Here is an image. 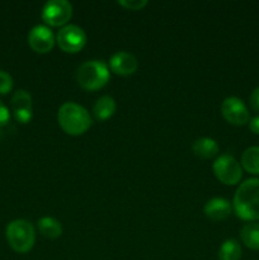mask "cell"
I'll return each mask as SVG.
<instances>
[{
	"label": "cell",
	"mask_w": 259,
	"mask_h": 260,
	"mask_svg": "<svg viewBox=\"0 0 259 260\" xmlns=\"http://www.w3.org/2000/svg\"><path fill=\"white\" fill-rule=\"evenodd\" d=\"M233 207L236 216L244 221L259 220V179L251 178L241 183L234 196Z\"/></svg>",
	"instance_id": "1"
},
{
	"label": "cell",
	"mask_w": 259,
	"mask_h": 260,
	"mask_svg": "<svg viewBox=\"0 0 259 260\" xmlns=\"http://www.w3.org/2000/svg\"><path fill=\"white\" fill-rule=\"evenodd\" d=\"M57 121L68 135L79 136L90 128L91 117L83 106L74 102H66L58 108Z\"/></svg>",
	"instance_id": "2"
},
{
	"label": "cell",
	"mask_w": 259,
	"mask_h": 260,
	"mask_svg": "<svg viewBox=\"0 0 259 260\" xmlns=\"http://www.w3.org/2000/svg\"><path fill=\"white\" fill-rule=\"evenodd\" d=\"M109 68L104 61H85L76 71V80L81 88L86 90H98L109 81Z\"/></svg>",
	"instance_id": "3"
},
{
	"label": "cell",
	"mask_w": 259,
	"mask_h": 260,
	"mask_svg": "<svg viewBox=\"0 0 259 260\" xmlns=\"http://www.w3.org/2000/svg\"><path fill=\"white\" fill-rule=\"evenodd\" d=\"M7 240L10 248L20 254L28 253L36 241V231L27 220H14L7 226Z\"/></svg>",
	"instance_id": "4"
},
{
	"label": "cell",
	"mask_w": 259,
	"mask_h": 260,
	"mask_svg": "<svg viewBox=\"0 0 259 260\" xmlns=\"http://www.w3.org/2000/svg\"><path fill=\"white\" fill-rule=\"evenodd\" d=\"M213 173L221 183L226 185L238 184L243 177V169L238 160L229 154H223L215 160Z\"/></svg>",
	"instance_id": "5"
},
{
	"label": "cell",
	"mask_w": 259,
	"mask_h": 260,
	"mask_svg": "<svg viewBox=\"0 0 259 260\" xmlns=\"http://www.w3.org/2000/svg\"><path fill=\"white\" fill-rule=\"evenodd\" d=\"M73 5L68 0H50L42 8V19L51 27H63L71 19Z\"/></svg>",
	"instance_id": "6"
},
{
	"label": "cell",
	"mask_w": 259,
	"mask_h": 260,
	"mask_svg": "<svg viewBox=\"0 0 259 260\" xmlns=\"http://www.w3.org/2000/svg\"><path fill=\"white\" fill-rule=\"evenodd\" d=\"M56 42L63 52H79L86 43V35L81 27L76 24H66L60 28L56 36Z\"/></svg>",
	"instance_id": "7"
},
{
	"label": "cell",
	"mask_w": 259,
	"mask_h": 260,
	"mask_svg": "<svg viewBox=\"0 0 259 260\" xmlns=\"http://www.w3.org/2000/svg\"><path fill=\"white\" fill-rule=\"evenodd\" d=\"M221 113L229 123L235 126H244L250 121L245 103L238 96H228L221 104Z\"/></svg>",
	"instance_id": "8"
},
{
	"label": "cell",
	"mask_w": 259,
	"mask_h": 260,
	"mask_svg": "<svg viewBox=\"0 0 259 260\" xmlns=\"http://www.w3.org/2000/svg\"><path fill=\"white\" fill-rule=\"evenodd\" d=\"M56 38L48 25L37 24L28 33V43L37 53H47L52 50Z\"/></svg>",
	"instance_id": "9"
},
{
	"label": "cell",
	"mask_w": 259,
	"mask_h": 260,
	"mask_svg": "<svg viewBox=\"0 0 259 260\" xmlns=\"http://www.w3.org/2000/svg\"><path fill=\"white\" fill-rule=\"evenodd\" d=\"M12 111L19 123H29L33 117L32 96L27 90L19 89L12 98Z\"/></svg>",
	"instance_id": "10"
},
{
	"label": "cell",
	"mask_w": 259,
	"mask_h": 260,
	"mask_svg": "<svg viewBox=\"0 0 259 260\" xmlns=\"http://www.w3.org/2000/svg\"><path fill=\"white\" fill-rule=\"evenodd\" d=\"M139 68V61L132 53L118 51L109 58V69L117 75H132Z\"/></svg>",
	"instance_id": "11"
},
{
	"label": "cell",
	"mask_w": 259,
	"mask_h": 260,
	"mask_svg": "<svg viewBox=\"0 0 259 260\" xmlns=\"http://www.w3.org/2000/svg\"><path fill=\"white\" fill-rule=\"evenodd\" d=\"M205 215L212 221H223L231 215L233 206L230 201H228L223 197H213L206 202Z\"/></svg>",
	"instance_id": "12"
},
{
	"label": "cell",
	"mask_w": 259,
	"mask_h": 260,
	"mask_svg": "<svg viewBox=\"0 0 259 260\" xmlns=\"http://www.w3.org/2000/svg\"><path fill=\"white\" fill-rule=\"evenodd\" d=\"M192 150L196 156L208 160L218 154V145L211 137H200L193 142Z\"/></svg>",
	"instance_id": "13"
},
{
	"label": "cell",
	"mask_w": 259,
	"mask_h": 260,
	"mask_svg": "<svg viewBox=\"0 0 259 260\" xmlns=\"http://www.w3.org/2000/svg\"><path fill=\"white\" fill-rule=\"evenodd\" d=\"M116 101L111 95H103L93 106V113L98 121H107L111 118L116 112Z\"/></svg>",
	"instance_id": "14"
},
{
	"label": "cell",
	"mask_w": 259,
	"mask_h": 260,
	"mask_svg": "<svg viewBox=\"0 0 259 260\" xmlns=\"http://www.w3.org/2000/svg\"><path fill=\"white\" fill-rule=\"evenodd\" d=\"M38 231L46 239H57L62 235V225L58 220L51 216L41 217L37 222Z\"/></svg>",
	"instance_id": "15"
},
{
	"label": "cell",
	"mask_w": 259,
	"mask_h": 260,
	"mask_svg": "<svg viewBox=\"0 0 259 260\" xmlns=\"http://www.w3.org/2000/svg\"><path fill=\"white\" fill-rule=\"evenodd\" d=\"M240 238L246 248L251 250H259V222L244 225L240 230Z\"/></svg>",
	"instance_id": "16"
},
{
	"label": "cell",
	"mask_w": 259,
	"mask_h": 260,
	"mask_svg": "<svg viewBox=\"0 0 259 260\" xmlns=\"http://www.w3.org/2000/svg\"><path fill=\"white\" fill-rule=\"evenodd\" d=\"M241 167L250 174H259V146H250L243 152Z\"/></svg>",
	"instance_id": "17"
},
{
	"label": "cell",
	"mask_w": 259,
	"mask_h": 260,
	"mask_svg": "<svg viewBox=\"0 0 259 260\" xmlns=\"http://www.w3.org/2000/svg\"><path fill=\"white\" fill-rule=\"evenodd\" d=\"M241 246L235 239H228L222 243L218 250V260H240Z\"/></svg>",
	"instance_id": "18"
},
{
	"label": "cell",
	"mask_w": 259,
	"mask_h": 260,
	"mask_svg": "<svg viewBox=\"0 0 259 260\" xmlns=\"http://www.w3.org/2000/svg\"><path fill=\"white\" fill-rule=\"evenodd\" d=\"M13 89V79L7 71L0 70V94H8Z\"/></svg>",
	"instance_id": "19"
},
{
	"label": "cell",
	"mask_w": 259,
	"mask_h": 260,
	"mask_svg": "<svg viewBox=\"0 0 259 260\" xmlns=\"http://www.w3.org/2000/svg\"><path fill=\"white\" fill-rule=\"evenodd\" d=\"M117 4L130 10H141L147 5V0H118Z\"/></svg>",
	"instance_id": "20"
},
{
	"label": "cell",
	"mask_w": 259,
	"mask_h": 260,
	"mask_svg": "<svg viewBox=\"0 0 259 260\" xmlns=\"http://www.w3.org/2000/svg\"><path fill=\"white\" fill-rule=\"evenodd\" d=\"M9 119H10L9 111H8L7 107L4 106V103L0 101V127L5 126V124L9 122Z\"/></svg>",
	"instance_id": "21"
},
{
	"label": "cell",
	"mask_w": 259,
	"mask_h": 260,
	"mask_svg": "<svg viewBox=\"0 0 259 260\" xmlns=\"http://www.w3.org/2000/svg\"><path fill=\"white\" fill-rule=\"evenodd\" d=\"M249 102H250L251 108H253L255 112H259V86L251 91Z\"/></svg>",
	"instance_id": "22"
},
{
	"label": "cell",
	"mask_w": 259,
	"mask_h": 260,
	"mask_svg": "<svg viewBox=\"0 0 259 260\" xmlns=\"http://www.w3.org/2000/svg\"><path fill=\"white\" fill-rule=\"evenodd\" d=\"M249 128L253 134L259 135V116L253 117V118L249 121Z\"/></svg>",
	"instance_id": "23"
}]
</instances>
